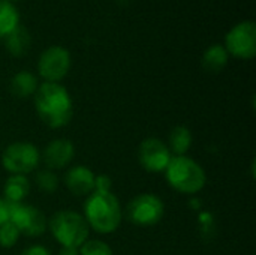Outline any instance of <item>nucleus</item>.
Returning a JSON list of instances; mask_svg holds the SVG:
<instances>
[{
  "label": "nucleus",
  "instance_id": "1",
  "mask_svg": "<svg viewBox=\"0 0 256 255\" xmlns=\"http://www.w3.org/2000/svg\"><path fill=\"white\" fill-rule=\"evenodd\" d=\"M33 99L38 117L51 129L64 128L74 117L72 98L60 83H40Z\"/></svg>",
  "mask_w": 256,
  "mask_h": 255
},
{
  "label": "nucleus",
  "instance_id": "2",
  "mask_svg": "<svg viewBox=\"0 0 256 255\" xmlns=\"http://www.w3.org/2000/svg\"><path fill=\"white\" fill-rule=\"evenodd\" d=\"M84 219L99 234L114 233L123 219L120 200L112 191H93L84 203Z\"/></svg>",
  "mask_w": 256,
  "mask_h": 255
},
{
  "label": "nucleus",
  "instance_id": "3",
  "mask_svg": "<svg viewBox=\"0 0 256 255\" xmlns=\"http://www.w3.org/2000/svg\"><path fill=\"white\" fill-rule=\"evenodd\" d=\"M165 173V179L168 185L186 195H195L201 192L207 183L206 170L192 158L183 156H172Z\"/></svg>",
  "mask_w": 256,
  "mask_h": 255
},
{
  "label": "nucleus",
  "instance_id": "4",
  "mask_svg": "<svg viewBox=\"0 0 256 255\" xmlns=\"http://www.w3.org/2000/svg\"><path fill=\"white\" fill-rule=\"evenodd\" d=\"M48 230L62 248H80L90 233L84 216L74 210H57L48 218Z\"/></svg>",
  "mask_w": 256,
  "mask_h": 255
},
{
  "label": "nucleus",
  "instance_id": "5",
  "mask_svg": "<svg viewBox=\"0 0 256 255\" xmlns=\"http://www.w3.org/2000/svg\"><path fill=\"white\" fill-rule=\"evenodd\" d=\"M39 162L40 152L30 141L10 143L2 155V165L9 174L27 176L38 168Z\"/></svg>",
  "mask_w": 256,
  "mask_h": 255
},
{
  "label": "nucleus",
  "instance_id": "6",
  "mask_svg": "<svg viewBox=\"0 0 256 255\" xmlns=\"http://www.w3.org/2000/svg\"><path fill=\"white\" fill-rule=\"evenodd\" d=\"M165 213V204L164 201L154 195V194H140L134 197L124 210L126 219L138 227H150L156 225L162 221Z\"/></svg>",
  "mask_w": 256,
  "mask_h": 255
},
{
  "label": "nucleus",
  "instance_id": "7",
  "mask_svg": "<svg viewBox=\"0 0 256 255\" xmlns=\"http://www.w3.org/2000/svg\"><path fill=\"white\" fill-rule=\"evenodd\" d=\"M225 50L240 60H252L256 56V24L250 20L232 26L225 36Z\"/></svg>",
  "mask_w": 256,
  "mask_h": 255
},
{
  "label": "nucleus",
  "instance_id": "8",
  "mask_svg": "<svg viewBox=\"0 0 256 255\" xmlns=\"http://www.w3.org/2000/svg\"><path fill=\"white\" fill-rule=\"evenodd\" d=\"M9 209V221L18 228L21 236L26 237H39L48 230V218L38 207L18 203L8 204Z\"/></svg>",
  "mask_w": 256,
  "mask_h": 255
},
{
  "label": "nucleus",
  "instance_id": "9",
  "mask_svg": "<svg viewBox=\"0 0 256 255\" xmlns=\"http://www.w3.org/2000/svg\"><path fill=\"white\" fill-rule=\"evenodd\" d=\"M70 53L60 45L45 48L38 59V74L46 83H60L70 69Z\"/></svg>",
  "mask_w": 256,
  "mask_h": 255
},
{
  "label": "nucleus",
  "instance_id": "10",
  "mask_svg": "<svg viewBox=\"0 0 256 255\" xmlns=\"http://www.w3.org/2000/svg\"><path fill=\"white\" fill-rule=\"evenodd\" d=\"M172 158L166 143L150 137L141 141L138 147V161L147 173H164Z\"/></svg>",
  "mask_w": 256,
  "mask_h": 255
},
{
  "label": "nucleus",
  "instance_id": "11",
  "mask_svg": "<svg viewBox=\"0 0 256 255\" xmlns=\"http://www.w3.org/2000/svg\"><path fill=\"white\" fill-rule=\"evenodd\" d=\"M75 156V146L68 138H56L50 141L44 152H42V161L46 167V170H63L66 168Z\"/></svg>",
  "mask_w": 256,
  "mask_h": 255
},
{
  "label": "nucleus",
  "instance_id": "12",
  "mask_svg": "<svg viewBox=\"0 0 256 255\" xmlns=\"http://www.w3.org/2000/svg\"><path fill=\"white\" fill-rule=\"evenodd\" d=\"M96 174L86 165L70 167L63 177L64 186L75 197H87L94 191Z\"/></svg>",
  "mask_w": 256,
  "mask_h": 255
},
{
  "label": "nucleus",
  "instance_id": "13",
  "mask_svg": "<svg viewBox=\"0 0 256 255\" xmlns=\"http://www.w3.org/2000/svg\"><path fill=\"white\" fill-rule=\"evenodd\" d=\"M28 192H30V182L27 176L10 174L3 186V200L8 204L24 203Z\"/></svg>",
  "mask_w": 256,
  "mask_h": 255
},
{
  "label": "nucleus",
  "instance_id": "14",
  "mask_svg": "<svg viewBox=\"0 0 256 255\" xmlns=\"http://www.w3.org/2000/svg\"><path fill=\"white\" fill-rule=\"evenodd\" d=\"M39 87V81L38 77L34 74H32L30 71H20L16 72L12 78H10V93L15 98L20 99H26L28 96H33L34 92Z\"/></svg>",
  "mask_w": 256,
  "mask_h": 255
},
{
  "label": "nucleus",
  "instance_id": "15",
  "mask_svg": "<svg viewBox=\"0 0 256 255\" xmlns=\"http://www.w3.org/2000/svg\"><path fill=\"white\" fill-rule=\"evenodd\" d=\"M4 39V45H6V50L14 56V57H22L28 48H30V42H32V38H30V33L28 30L24 27V26H16Z\"/></svg>",
  "mask_w": 256,
  "mask_h": 255
},
{
  "label": "nucleus",
  "instance_id": "16",
  "mask_svg": "<svg viewBox=\"0 0 256 255\" xmlns=\"http://www.w3.org/2000/svg\"><path fill=\"white\" fill-rule=\"evenodd\" d=\"M228 60H230V54L225 50V47L220 44H213L204 51L201 63L207 72L218 74L228 65Z\"/></svg>",
  "mask_w": 256,
  "mask_h": 255
},
{
  "label": "nucleus",
  "instance_id": "17",
  "mask_svg": "<svg viewBox=\"0 0 256 255\" xmlns=\"http://www.w3.org/2000/svg\"><path fill=\"white\" fill-rule=\"evenodd\" d=\"M192 132L189 128L186 126H176L172 128V131L170 132V138H168V149L171 153H174L176 156H183L189 152L190 146H192Z\"/></svg>",
  "mask_w": 256,
  "mask_h": 255
},
{
  "label": "nucleus",
  "instance_id": "18",
  "mask_svg": "<svg viewBox=\"0 0 256 255\" xmlns=\"http://www.w3.org/2000/svg\"><path fill=\"white\" fill-rule=\"evenodd\" d=\"M16 26H20V12L12 2L0 0V38H6Z\"/></svg>",
  "mask_w": 256,
  "mask_h": 255
},
{
  "label": "nucleus",
  "instance_id": "19",
  "mask_svg": "<svg viewBox=\"0 0 256 255\" xmlns=\"http://www.w3.org/2000/svg\"><path fill=\"white\" fill-rule=\"evenodd\" d=\"M34 183L39 191L45 194H54L58 189V177L51 170H39L34 176Z\"/></svg>",
  "mask_w": 256,
  "mask_h": 255
},
{
  "label": "nucleus",
  "instance_id": "20",
  "mask_svg": "<svg viewBox=\"0 0 256 255\" xmlns=\"http://www.w3.org/2000/svg\"><path fill=\"white\" fill-rule=\"evenodd\" d=\"M80 255H114L112 248L99 239H87L80 248H78Z\"/></svg>",
  "mask_w": 256,
  "mask_h": 255
},
{
  "label": "nucleus",
  "instance_id": "21",
  "mask_svg": "<svg viewBox=\"0 0 256 255\" xmlns=\"http://www.w3.org/2000/svg\"><path fill=\"white\" fill-rule=\"evenodd\" d=\"M20 231L18 228L8 219L3 225H0V246L4 249L14 248L20 239Z\"/></svg>",
  "mask_w": 256,
  "mask_h": 255
},
{
  "label": "nucleus",
  "instance_id": "22",
  "mask_svg": "<svg viewBox=\"0 0 256 255\" xmlns=\"http://www.w3.org/2000/svg\"><path fill=\"white\" fill-rule=\"evenodd\" d=\"M112 180L106 174H99L94 177V191H111Z\"/></svg>",
  "mask_w": 256,
  "mask_h": 255
},
{
  "label": "nucleus",
  "instance_id": "23",
  "mask_svg": "<svg viewBox=\"0 0 256 255\" xmlns=\"http://www.w3.org/2000/svg\"><path fill=\"white\" fill-rule=\"evenodd\" d=\"M20 255H51L50 249L42 246V245H32L28 248H26Z\"/></svg>",
  "mask_w": 256,
  "mask_h": 255
},
{
  "label": "nucleus",
  "instance_id": "24",
  "mask_svg": "<svg viewBox=\"0 0 256 255\" xmlns=\"http://www.w3.org/2000/svg\"><path fill=\"white\" fill-rule=\"evenodd\" d=\"M8 219H9V209H8V203L0 197V225H3Z\"/></svg>",
  "mask_w": 256,
  "mask_h": 255
},
{
  "label": "nucleus",
  "instance_id": "25",
  "mask_svg": "<svg viewBox=\"0 0 256 255\" xmlns=\"http://www.w3.org/2000/svg\"><path fill=\"white\" fill-rule=\"evenodd\" d=\"M58 255H80L76 248H62Z\"/></svg>",
  "mask_w": 256,
  "mask_h": 255
},
{
  "label": "nucleus",
  "instance_id": "26",
  "mask_svg": "<svg viewBox=\"0 0 256 255\" xmlns=\"http://www.w3.org/2000/svg\"><path fill=\"white\" fill-rule=\"evenodd\" d=\"M8 2H14V0H8Z\"/></svg>",
  "mask_w": 256,
  "mask_h": 255
}]
</instances>
